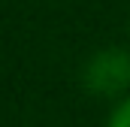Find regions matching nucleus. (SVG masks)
<instances>
[{"label":"nucleus","mask_w":130,"mask_h":127,"mask_svg":"<svg viewBox=\"0 0 130 127\" xmlns=\"http://www.w3.org/2000/svg\"><path fill=\"white\" fill-rule=\"evenodd\" d=\"M82 85L88 94L103 100L130 97V52L121 45L94 52L82 67Z\"/></svg>","instance_id":"1"},{"label":"nucleus","mask_w":130,"mask_h":127,"mask_svg":"<svg viewBox=\"0 0 130 127\" xmlns=\"http://www.w3.org/2000/svg\"><path fill=\"white\" fill-rule=\"evenodd\" d=\"M106 127H130V97H124V100L115 103V109H112Z\"/></svg>","instance_id":"2"}]
</instances>
